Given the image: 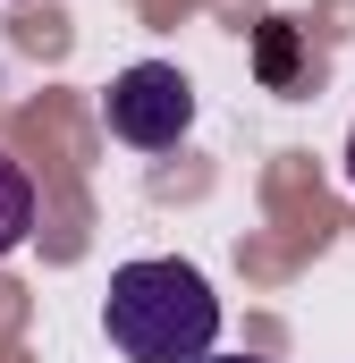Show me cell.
Returning a JSON list of instances; mask_svg holds the SVG:
<instances>
[{
    "mask_svg": "<svg viewBox=\"0 0 355 363\" xmlns=\"http://www.w3.org/2000/svg\"><path fill=\"white\" fill-rule=\"evenodd\" d=\"M102 330H110V347L127 363H195V355H212V338H220V296L178 254L119 262L110 296H102Z\"/></svg>",
    "mask_w": 355,
    "mask_h": 363,
    "instance_id": "1",
    "label": "cell"
},
{
    "mask_svg": "<svg viewBox=\"0 0 355 363\" xmlns=\"http://www.w3.org/2000/svg\"><path fill=\"white\" fill-rule=\"evenodd\" d=\"M102 127L119 144H136V152H170L178 135L195 127V85L178 77L170 60H136V68H119L110 93H102Z\"/></svg>",
    "mask_w": 355,
    "mask_h": 363,
    "instance_id": "2",
    "label": "cell"
},
{
    "mask_svg": "<svg viewBox=\"0 0 355 363\" xmlns=\"http://www.w3.org/2000/svg\"><path fill=\"white\" fill-rule=\"evenodd\" d=\"M26 228H34V178L0 152V254H17V245H26Z\"/></svg>",
    "mask_w": 355,
    "mask_h": 363,
    "instance_id": "3",
    "label": "cell"
},
{
    "mask_svg": "<svg viewBox=\"0 0 355 363\" xmlns=\"http://www.w3.org/2000/svg\"><path fill=\"white\" fill-rule=\"evenodd\" d=\"M263 85H296V26L288 17L263 26Z\"/></svg>",
    "mask_w": 355,
    "mask_h": 363,
    "instance_id": "4",
    "label": "cell"
},
{
    "mask_svg": "<svg viewBox=\"0 0 355 363\" xmlns=\"http://www.w3.org/2000/svg\"><path fill=\"white\" fill-rule=\"evenodd\" d=\"M195 363H263V355H195Z\"/></svg>",
    "mask_w": 355,
    "mask_h": 363,
    "instance_id": "5",
    "label": "cell"
},
{
    "mask_svg": "<svg viewBox=\"0 0 355 363\" xmlns=\"http://www.w3.org/2000/svg\"><path fill=\"white\" fill-rule=\"evenodd\" d=\"M347 178H355V135H347Z\"/></svg>",
    "mask_w": 355,
    "mask_h": 363,
    "instance_id": "6",
    "label": "cell"
}]
</instances>
